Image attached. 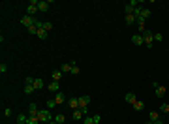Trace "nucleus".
Instances as JSON below:
<instances>
[{
    "instance_id": "obj_1",
    "label": "nucleus",
    "mask_w": 169,
    "mask_h": 124,
    "mask_svg": "<svg viewBox=\"0 0 169 124\" xmlns=\"http://www.w3.org/2000/svg\"><path fill=\"white\" fill-rule=\"evenodd\" d=\"M38 121L42 122V124L51 122V111H49V109H39V113H38Z\"/></svg>"
},
{
    "instance_id": "obj_2",
    "label": "nucleus",
    "mask_w": 169,
    "mask_h": 124,
    "mask_svg": "<svg viewBox=\"0 0 169 124\" xmlns=\"http://www.w3.org/2000/svg\"><path fill=\"white\" fill-rule=\"evenodd\" d=\"M88 102H90V96L88 94L79 96V109H81L84 115H87V111H88Z\"/></svg>"
},
{
    "instance_id": "obj_3",
    "label": "nucleus",
    "mask_w": 169,
    "mask_h": 124,
    "mask_svg": "<svg viewBox=\"0 0 169 124\" xmlns=\"http://www.w3.org/2000/svg\"><path fill=\"white\" fill-rule=\"evenodd\" d=\"M152 87H154V94L158 96V98H163V96H166V92H167V89L163 85H160V83H152Z\"/></svg>"
},
{
    "instance_id": "obj_4",
    "label": "nucleus",
    "mask_w": 169,
    "mask_h": 124,
    "mask_svg": "<svg viewBox=\"0 0 169 124\" xmlns=\"http://www.w3.org/2000/svg\"><path fill=\"white\" fill-rule=\"evenodd\" d=\"M36 11H39L38 10V0H32V2L28 4V8H26V15H32V17H34Z\"/></svg>"
},
{
    "instance_id": "obj_5",
    "label": "nucleus",
    "mask_w": 169,
    "mask_h": 124,
    "mask_svg": "<svg viewBox=\"0 0 169 124\" xmlns=\"http://www.w3.org/2000/svg\"><path fill=\"white\" fill-rule=\"evenodd\" d=\"M143 42H145V45H147V47H152V42H154V34L147 30V32L143 34Z\"/></svg>"
},
{
    "instance_id": "obj_6",
    "label": "nucleus",
    "mask_w": 169,
    "mask_h": 124,
    "mask_svg": "<svg viewBox=\"0 0 169 124\" xmlns=\"http://www.w3.org/2000/svg\"><path fill=\"white\" fill-rule=\"evenodd\" d=\"M34 23H36V19L32 17V15H25V17H21V25L26 26V28H28V26H32Z\"/></svg>"
},
{
    "instance_id": "obj_7",
    "label": "nucleus",
    "mask_w": 169,
    "mask_h": 124,
    "mask_svg": "<svg viewBox=\"0 0 169 124\" xmlns=\"http://www.w3.org/2000/svg\"><path fill=\"white\" fill-rule=\"evenodd\" d=\"M38 113H39L38 105H36V103H30V105H28V117H36V118H38Z\"/></svg>"
},
{
    "instance_id": "obj_8",
    "label": "nucleus",
    "mask_w": 169,
    "mask_h": 124,
    "mask_svg": "<svg viewBox=\"0 0 169 124\" xmlns=\"http://www.w3.org/2000/svg\"><path fill=\"white\" fill-rule=\"evenodd\" d=\"M49 6H51V2H47V0H38V10L39 11H49Z\"/></svg>"
},
{
    "instance_id": "obj_9",
    "label": "nucleus",
    "mask_w": 169,
    "mask_h": 124,
    "mask_svg": "<svg viewBox=\"0 0 169 124\" xmlns=\"http://www.w3.org/2000/svg\"><path fill=\"white\" fill-rule=\"evenodd\" d=\"M68 107L70 109H79V98H68Z\"/></svg>"
},
{
    "instance_id": "obj_10",
    "label": "nucleus",
    "mask_w": 169,
    "mask_h": 124,
    "mask_svg": "<svg viewBox=\"0 0 169 124\" xmlns=\"http://www.w3.org/2000/svg\"><path fill=\"white\" fill-rule=\"evenodd\" d=\"M132 43H134V45H143V34H134L132 36Z\"/></svg>"
},
{
    "instance_id": "obj_11",
    "label": "nucleus",
    "mask_w": 169,
    "mask_h": 124,
    "mask_svg": "<svg viewBox=\"0 0 169 124\" xmlns=\"http://www.w3.org/2000/svg\"><path fill=\"white\" fill-rule=\"evenodd\" d=\"M51 79H53V81H56V83H60V79H62V71H60V70L53 71V73H51Z\"/></svg>"
},
{
    "instance_id": "obj_12",
    "label": "nucleus",
    "mask_w": 169,
    "mask_h": 124,
    "mask_svg": "<svg viewBox=\"0 0 169 124\" xmlns=\"http://www.w3.org/2000/svg\"><path fill=\"white\" fill-rule=\"evenodd\" d=\"M148 121H150V122L160 121V113H158V111H150V115H148Z\"/></svg>"
},
{
    "instance_id": "obj_13",
    "label": "nucleus",
    "mask_w": 169,
    "mask_h": 124,
    "mask_svg": "<svg viewBox=\"0 0 169 124\" xmlns=\"http://www.w3.org/2000/svg\"><path fill=\"white\" fill-rule=\"evenodd\" d=\"M73 118H75V121H83V118H84V113H83L81 109H75L73 111Z\"/></svg>"
},
{
    "instance_id": "obj_14",
    "label": "nucleus",
    "mask_w": 169,
    "mask_h": 124,
    "mask_svg": "<svg viewBox=\"0 0 169 124\" xmlns=\"http://www.w3.org/2000/svg\"><path fill=\"white\" fill-rule=\"evenodd\" d=\"M55 102H56V105L64 103V92H56V94H55Z\"/></svg>"
},
{
    "instance_id": "obj_15",
    "label": "nucleus",
    "mask_w": 169,
    "mask_h": 124,
    "mask_svg": "<svg viewBox=\"0 0 169 124\" xmlns=\"http://www.w3.org/2000/svg\"><path fill=\"white\" fill-rule=\"evenodd\" d=\"M71 68H73V62H70V64H62V66H60V71H62V73H66V71H71Z\"/></svg>"
},
{
    "instance_id": "obj_16",
    "label": "nucleus",
    "mask_w": 169,
    "mask_h": 124,
    "mask_svg": "<svg viewBox=\"0 0 169 124\" xmlns=\"http://www.w3.org/2000/svg\"><path fill=\"white\" fill-rule=\"evenodd\" d=\"M55 122H56V124H64V122H66V115L58 113V115L55 117Z\"/></svg>"
},
{
    "instance_id": "obj_17",
    "label": "nucleus",
    "mask_w": 169,
    "mask_h": 124,
    "mask_svg": "<svg viewBox=\"0 0 169 124\" xmlns=\"http://www.w3.org/2000/svg\"><path fill=\"white\" fill-rule=\"evenodd\" d=\"M36 36H38L39 39H45L47 36H49V32H47V30H43V28H38V34H36Z\"/></svg>"
},
{
    "instance_id": "obj_18",
    "label": "nucleus",
    "mask_w": 169,
    "mask_h": 124,
    "mask_svg": "<svg viewBox=\"0 0 169 124\" xmlns=\"http://www.w3.org/2000/svg\"><path fill=\"white\" fill-rule=\"evenodd\" d=\"M143 107H145V103L141 102V100H135V102H134V109L135 111H143Z\"/></svg>"
},
{
    "instance_id": "obj_19",
    "label": "nucleus",
    "mask_w": 169,
    "mask_h": 124,
    "mask_svg": "<svg viewBox=\"0 0 169 124\" xmlns=\"http://www.w3.org/2000/svg\"><path fill=\"white\" fill-rule=\"evenodd\" d=\"M124 21H126V25H134V23H135L134 13H130V15H124Z\"/></svg>"
},
{
    "instance_id": "obj_20",
    "label": "nucleus",
    "mask_w": 169,
    "mask_h": 124,
    "mask_svg": "<svg viewBox=\"0 0 169 124\" xmlns=\"http://www.w3.org/2000/svg\"><path fill=\"white\" fill-rule=\"evenodd\" d=\"M43 87H45V83H43V79H36V81H34V89H36V90L43 89Z\"/></svg>"
},
{
    "instance_id": "obj_21",
    "label": "nucleus",
    "mask_w": 169,
    "mask_h": 124,
    "mask_svg": "<svg viewBox=\"0 0 169 124\" xmlns=\"http://www.w3.org/2000/svg\"><path fill=\"white\" fill-rule=\"evenodd\" d=\"M49 92H58V83H56V81L49 83Z\"/></svg>"
},
{
    "instance_id": "obj_22",
    "label": "nucleus",
    "mask_w": 169,
    "mask_h": 124,
    "mask_svg": "<svg viewBox=\"0 0 169 124\" xmlns=\"http://www.w3.org/2000/svg\"><path fill=\"white\" fill-rule=\"evenodd\" d=\"M135 100H137V98H135V94H134V92H128V94H126V102H128V103H132V105H134Z\"/></svg>"
},
{
    "instance_id": "obj_23",
    "label": "nucleus",
    "mask_w": 169,
    "mask_h": 124,
    "mask_svg": "<svg viewBox=\"0 0 169 124\" xmlns=\"http://www.w3.org/2000/svg\"><path fill=\"white\" fill-rule=\"evenodd\" d=\"M25 124H39V121L36 117H26V122Z\"/></svg>"
},
{
    "instance_id": "obj_24",
    "label": "nucleus",
    "mask_w": 169,
    "mask_h": 124,
    "mask_svg": "<svg viewBox=\"0 0 169 124\" xmlns=\"http://www.w3.org/2000/svg\"><path fill=\"white\" fill-rule=\"evenodd\" d=\"M34 85H25V94H32V92H34Z\"/></svg>"
},
{
    "instance_id": "obj_25",
    "label": "nucleus",
    "mask_w": 169,
    "mask_h": 124,
    "mask_svg": "<svg viewBox=\"0 0 169 124\" xmlns=\"http://www.w3.org/2000/svg\"><path fill=\"white\" fill-rule=\"evenodd\" d=\"M26 117H28V115H23V113H19V117H17V122L25 124V122H26Z\"/></svg>"
},
{
    "instance_id": "obj_26",
    "label": "nucleus",
    "mask_w": 169,
    "mask_h": 124,
    "mask_svg": "<svg viewBox=\"0 0 169 124\" xmlns=\"http://www.w3.org/2000/svg\"><path fill=\"white\" fill-rule=\"evenodd\" d=\"M79 71H81V70H79V66L73 62V68H71V71H70V73H73V75H79Z\"/></svg>"
},
{
    "instance_id": "obj_27",
    "label": "nucleus",
    "mask_w": 169,
    "mask_h": 124,
    "mask_svg": "<svg viewBox=\"0 0 169 124\" xmlns=\"http://www.w3.org/2000/svg\"><path fill=\"white\" fill-rule=\"evenodd\" d=\"M160 111H162V113H167V115H169V103H162Z\"/></svg>"
},
{
    "instance_id": "obj_28",
    "label": "nucleus",
    "mask_w": 169,
    "mask_h": 124,
    "mask_svg": "<svg viewBox=\"0 0 169 124\" xmlns=\"http://www.w3.org/2000/svg\"><path fill=\"white\" fill-rule=\"evenodd\" d=\"M83 124H94V117H84Z\"/></svg>"
},
{
    "instance_id": "obj_29",
    "label": "nucleus",
    "mask_w": 169,
    "mask_h": 124,
    "mask_svg": "<svg viewBox=\"0 0 169 124\" xmlns=\"http://www.w3.org/2000/svg\"><path fill=\"white\" fill-rule=\"evenodd\" d=\"M56 105V102H55V98L53 100H47V109H53V107Z\"/></svg>"
},
{
    "instance_id": "obj_30",
    "label": "nucleus",
    "mask_w": 169,
    "mask_h": 124,
    "mask_svg": "<svg viewBox=\"0 0 169 124\" xmlns=\"http://www.w3.org/2000/svg\"><path fill=\"white\" fill-rule=\"evenodd\" d=\"M28 32H30V34H38V26H36V25H32V26H28V28H26Z\"/></svg>"
},
{
    "instance_id": "obj_31",
    "label": "nucleus",
    "mask_w": 169,
    "mask_h": 124,
    "mask_svg": "<svg viewBox=\"0 0 169 124\" xmlns=\"http://www.w3.org/2000/svg\"><path fill=\"white\" fill-rule=\"evenodd\" d=\"M139 25V34H145L147 32V26H145V23H137Z\"/></svg>"
},
{
    "instance_id": "obj_32",
    "label": "nucleus",
    "mask_w": 169,
    "mask_h": 124,
    "mask_svg": "<svg viewBox=\"0 0 169 124\" xmlns=\"http://www.w3.org/2000/svg\"><path fill=\"white\" fill-rule=\"evenodd\" d=\"M43 30L51 32V30H53V25H51V23H43Z\"/></svg>"
},
{
    "instance_id": "obj_33",
    "label": "nucleus",
    "mask_w": 169,
    "mask_h": 124,
    "mask_svg": "<svg viewBox=\"0 0 169 124\" xmlns=\"http://www.w3.org/2000/svg\"><path fill=\"white\" fill-rule=\"evenodd\" d=\"M34 77H25V85H34Z\"/></svg>"
},
{
    "instance_id": "obj_34",
    "label": "nucleus",
    "mask_w": 169,
    "mask_h": 124,
    "mask_svg": "<svg viewBox=\"0 0 169 124\" xmlns=\"http://www.w3.org/2000/svg\"><path fill=\"white\" fill-rule=\"evenodd\" d=\"M154 39H156V42H162L163 36H162V34H154Z\"/></svg>"
},
{
    "instance_id": "obj_35",
    "label": "nucleus",
    "mask_w": 169,
    "mask_h": 124,
    "mask_svg": "<svg viewBox=\"0 0 169 124\" xmlns=\"http://www.w3.org/2000/svg\"><path fill=\"white\" fill-rule=\"evenodd\" d=\"M0 71H2V73H4V71H8V66H6V64H4V62L0 64Z\"/></svg>"
},
{
    "instance_id": "obj_36",
    "label": "nucleus",
    "mask_w": 169,
    "mask_h": 124,
    "mask_svg": "<svg viewBox=\"0 0 169 124\" xmlns=\"http://www.w3.org/2000/svg\"><path fill=\"white\" fill-rule=\"evenodd\" d=\"M11 115V109H4V117H10Z\"/></svg>"
},
{
    "instance_id": "obj_37",
    "label": "nucleus",
    "mask_w": 169,
    "mask_h": 124,
    "mask_svg": "<svg viewBox=\"0 0 169 124\" xmlns=\"http://www.w3.org/2000/svg\"><path fill=\"white\" fill-rule=\"evenodd\" d=\"M145 124H166V122H162V121H156V122H150V121H148V122H145Z\"/></svg>"
},
{
    "instance_id": "obj_38",
    "label": "nucleus",
    "mask_w": 169,
    "mask_h": 124,
    "mask_svg": "<svg viewBox=\"0 0 169 124\" xmlns=\"http://www.w3.org/2000/svg\"><path fill=\"white\" fill-rule=\"evenodd\" d=\"M47 124H56V122H47Z\"/></svg>"
},
{
    "instance_id": "obj_39",
    "label": "nucleus",
    "mask_w": 169,
    "mask_h": 124,
    "mask_svg": "<svg viewBox=\"0 0 169 124\" xmlns=\"http://www.w3.org/2000/svg\"><path fill=\"white\" fill-rule=\"evenodd\" d=\"M94 124H100V122H96V121H94Z\"/></svg>"
},
{
    "instance_id": "obj_40",
    "label": "nucleus",
    "mask_w": 169,
    "mask_h": 124,
    "mask_svg": "<svg viewBox=\"0 0 169 124\" xmlns=\"http://www.w3.org/2000/svg\"><path fill=\"white\" fill-rule=\"evenodd\" d=\"M17 124H21V122H17Z\"/></svg>"
}]
</instances>
